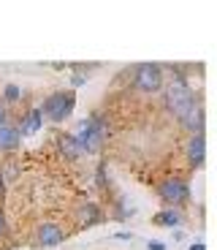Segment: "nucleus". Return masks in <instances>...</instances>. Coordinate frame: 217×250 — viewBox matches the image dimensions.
Masks as SVG:
<instances>
[{"mask_svg":"<svg viewBox=\"0 0 217 250\" xmlns=\"http://www.w3.org/2000/svg\"><path fill=\"white\" fill-rule=\"evenodd\" d=\"M74 139L81 152H90V155L98 152L103 147V142L109 139V120H106V114H93V117H87V120H79Z\"/></svg>","mask_w":217,"mask_h":250,"instance_id":"obj_1","label":"nucleus"},{"mask_svg":"<svg viewBox=\"0 0 217 250\" xmlns=\"http://www.w3.org/2000/svg\"><path fill=\"white\" fill-rule=\"evenodd\" d=\"M163 104H166L168 114L179 117V114H185L187 109L196 104V93H193V87L182 79V76H177V79L166 87V93H163Z\"/></svg>","mask_w":217,"mask_h":250,"instance_id":"obj_2","label":"nucleus"},{"mask_svg":"<svg viewBox=\"0 0 217 250\" xmlns=\"http://www.w3.org/2000/svg\"><path fill=\"white\" fill-rule=\"evenodd\" d=\"M158 196H160V201L166 207H182V204H187L190 201V182L185 180V177H179V174H168V177H163L160 182H158Z\"/></svg>","mask_w":217,"mask_h":250,"instance_id":"obj_3","label":"nucleus"},{"mask_svg":"<svg viewBox=\"0 0 217 250\" xmlns=\"http://www.w3.org/2000/svg\"><path fill=\"white\" fill-rule=\"evenodd\" d=\"M133 90L144 95L163 90V65L160 62H141L133 68Z\"/></svg>","mask_w":217,"mask_h":250,"instance_id":"obj_4","label":"nucleus"},{"mask_svg":"<svg viewBox=\"0 0 217 250\" xmlns=\"http://www.w3.org/2000/svg\"><path fill=\"white\" fill-rule=\"evenodd\" d=\"M74 106H76V93L74 90H57V93L46 95L38 109H41L43 117L55 120V123H62V120L74 112Z\"/></svg>","mask_w":217,"mask_h":250,"instance_id":"obj_5","label":"nucleus"},{"mask_svg":"<svg viewBox=\"0 0 217 250\" xmlns=\"http://www.w3.org/2000/svg\"><path fill=\"white\" fill-rule=\"evenodd\" d=\"M65 237H68V231L57 220H43V223H38L36 234H33V242L38 248H57V245L65 242Z\"/></svg>","mask_w":217,"mask_h":250,"instance_id":"obj_6","label":"nucleus"},{"mask_svg":"<svg viewBox=\"0 0 217 250\" xmlns=\"http://www.w3.org/2000/svg\"><path fill=\"white\" fill-rule=\"evenodd\" d=\"M179 125L185 128L190 136H196V133H204V123H206V109H204V104L201 101H196L190 109H187L185 114H179Z\"/></svg>","mask_w":217,"mask_h":250,"instance_id":"obj_7","label":"nucleus"},{"mask_svg":"<svg viewBox=\"0 0 217 250\" xmlns=\"http://www.w3.org/2000/svg\"><path fill=\"white\" fill-rule=\"evenodd\" d=\"M204 158H206V139H204V133H196L185 144V161L190 169H201L204 166Z\"/></svg>","mask_w":217,"mask_h":250,"instance_id":"obj_8","label":"nucleus"},{"mask_svg":"<svg viewBox=\"0 0 217 250\" xmlns=\"http://www.w3.org/2000/svg\"><path fill=\"white\" fill-rule=\"evenodd\" d=\"M76 220H79V226H98L103 220V209L95 201H81L76 207Z\"/></svg>","mask_w":217,"mask_h":250,"instance_id":"obj_9","label":"nucleus"},{"mask_svg":"<svg viewBox=\"0 0 217 250\" xmlns=\"http://www.w3.org/2000/svg\"><path fill=\"white\" fill-rule=\"evenodd\" d=\"M19 142H22V133H19L17 123L8 120L6 125H0V155L3 152H14L19 147Z\"/></svg>","mask_w":217,"mask_h":250,"instance_id":"obj_10","label":"nucleus"},{"mask_svg":"<svg viewBox=\"0 0 217 250\" xmlns=\"http://www.w3.org/2000/svg\"><path fill=\"white\" fill-rule=\"evenodd\" d=\"M17 128H19V133H22V136H33V133H38V131L43 128V114H41V109H27V112L19 117Z\"/></svg>","mask_w":217,"mask_h":250,"instance_id":"obj_11","label":"nucleus"},{"mask_svg":"<svg viewBox=\"0 0 217 250\" xmlns=\"http://www.w3.org/2000/svg\"><path fill=\"white\" fill-rule=\"evenodd\" d=\"M57 150H60L62 158H68V161H79L84 152L79 150V144H76L74 133H60L57 136Z\"/></svg>","mask_w":217,"mask_h":250,"instance_id":"obj_12","label":"nucleus"},{"mask_svg":"<svg viewBox=\"0 0 217 250\" xmlns=\"http://www.w3.org/2000/svg\"><path fill=\"white\" fill-rule=\"evenodd\" d=\"M179 220H182V215H179V209H174V207H166V209L152 215V223L155 226H177Z\"/></svg>","mask_w":217,"mask_h":250,"instance_id":"obj_13","label":"nucleus"},{"mask_svg":"<svg viewBox=\"0 0 217 250\" xmlns=\"http://www.w3.org/2000/svg\"><path fill=\"white\" fill-rule=\"evenodd\" d=\"M19 95H22V90L17 87V84H6V87H3V104H14V101H19Z\"/></svg>","mask_w":217,"mask_h":250,"instance_id":"obj_14","label":"nucleus"},{"mask_svg":"<svg viewBox=\"0 0 217 250\" xmlns=\"http://www.w3.org/2000/svg\"><path fill=\"white\" fill-rule=\"evenodd\" d=\"M8 237V220H6V212L0 209V239Z\"/></svg>","mask_w":217,"mask_h":250,"instance_id":"obj_15","label":"nucleus"},{"mask_svg":"<svg viewBox=\"0 0 217 250\" xmlns=\"http://www.w3.org/2000/svg\"><path fill=\"white\" fill-rule=\"evenodd\" d=\"M8 123V106L3 104V98H0V125H6Z\"/></svg>","mask_w":217,"mask_h":250,"instance_id":"obj_16","label":"nucleus"},{"mask_svg":"<svg viewBox=\"0 0 217 250\" xmlns=\"http://www.w3.org/2000/svg\"><path fill=\"white\" fill-rule=\"evenodd\" d=\"M147 248H149V250H166V245H163V242H158V239H152V242H149Z\"/></svg>","mask_w":217,"mask_h":250,"instance_id":"obj_17","label":"nucleus"},{"mask_svg":"<svg viewBox=\"0 0 217 250\" xmlns=\"http://www.w3.org/2000/svg\"><path fill=\"white\" fill-rule=\"evenodd\" d=\"M3 190H6V171L0 169V193H3Z\"/></svg>","mask_w":217,"mask_h":250,"instance_id":"obj_18","label":"nucleus"},{"mask_svg":"<svg viewBox=\"0 0 217 250\" xmlns=\"http://www.w3.org/2000/svg\"><path fill=\"white\" fill-rule=\"evenodd\" d=\"M190 250H204V245H201V242H196V245H193Z\"/></svg>","mask_w":217,"mask_h":250,"instance_id":"obj_19","label":"nucleus"}]
</instances>
